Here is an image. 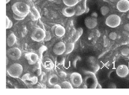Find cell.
<instances>
[{
  "label": "cell",
  "mask_w": 129,
  "mask_h": 95,
  "mask_svg": "<svg viewBox=\"0 0 129 95\" xmlns=\"http://www.w3.org/2000/svg\"><path fill=\"white\" fill-rule=\"evenodd\" d=\"M13 13L22 17H26L30 13V7L28 4L22 2H16L12 6Z\"/></svg>",
  "instance_id": "1"
},
{
  "label": "cell",
  "mask_w": 129,
  "mask_h": 95,
  "mask_svg": "<svg viewBox=\"0 0 129 95\" xmlns=\"http://www.w3.org/2000/svg\"><path fill=\"white\" fill-rule=\"evenodd\" d=\"M23 70V67L21 65L18 63H15L9 67L7 72L10 77L18 78L22 74Z\"/></svg>",
  "instance_id": "2"
},
{
  "label": "cell",
  "mask_w": 129,
  "mask_h": 95,
  "mask_svg": "<svg viewBox=\"0 0 129 95\" xmlns=\"http://www.w3.org/2000/svg\"><path fill=\"white\" fill-rule=\"evenodd\" d=\"M121 22L120 17L116 14H112L106 18L105 23L106 25L111 28H115L120 25Z\"/></svg>",
  "instance_id": "3"
},
{
  "label": "cell",
  "mask_w": 129,
  "mask_h": 95,
  "mask_svg": "<svg viewBox=\"0 0 129 95\" xmlns=\"http://www.w3.org/2000/svg\"><path fill=\"white\" fill-rule=\"evenodd\" d=\"M46 36V33L44 30L41 28H37L32 32L31 37L34 41L40 42L43 41Z\"/></svg>",
  "instance_id": "4"
},
{
  "label": "cell",
  "mask_w": 129,
  "mask_h": 95,
  "mask_svg": "<svg viewBox=\"0 0 129 95\" xmlns=\"http://www.w3.org/2000/svg\"><path fill=\"white\" fill-rule=\"evenodd\" d=\"M70 83L73 86L78 87L80 86L83 83L81 74L77 72H73L70 76Z\"/></svg>",
  "instance_id": "5"
},
{
  "label": "cell",
  "mask_w": 129,
  "mask_h": 95,
  "mask_svg": "<svg viewBox=\"0 0 129 95\" xmlns=\"http://www.w3.org/2000/svg\"><path fill=\"white\" fill-rule=\"evenodd\" d=\"M7 52L9 58L13 61L18 60L22 55L21 51L17 47L11 48L7 50Z\"/></svg>",
  "instance_id": "6"
},
{
  "label": "cell",
  "mask_w": 129,
  "mask_h": 95,
  "mask_svg": "<svg viewBox=\"0 0 129 95\" xmlns=\"http://www.w3.org/2000/svg\"><path fill=\"white\" fill-rule=\"evenodd\" d=\"M75 14L77 16H80L86 11V0H81L74 6Z\"/></svg>",
  "instance_id": "7"
},
{
  "label": "cell",
  "mask_w": 129,
  "mask_h": 95,
  "mask_svg": "<svg viewBox=\"0 0 129 95\" xmlns=\"http://www.w3.org/2000/svg\"><path fill=\"white\" fill-rule=\"evenodd\" d=\"M84 24L88 29H93L97 26L98 24L96 17L93 14L90 16L86 17L84 20Z\"/></svg>",
  "instance_id": "8"
},
{
  "label": "cell",
  "mask_w": 129,
  "mask_h": 95,
  "mask_svg": "<svg viewBox=\"0 0 129 95\" xmlns=\"http://www.w3.org/2000/svg\"><path fill=\"white\" fill-rule=\"evenodd\" d=\"M116 7L120 12H127L129 10V0H119L117 2Z\"/></svg>",
  "instance_id": "9"
},
{
  "label": "cell",
  "mask_w": 129,
  "mask_h": 95,
  "mask_svg": "<svg viewBox=\"0 0 129 95\" xmlns=\"http://www.w3.org/2000/svg\"><path fill=\"white\" fill-rule=\"evenodd\" d=\"M66 50V45L62 42L56 43L53 48L54 54L60 55L64 53Z\"/></svg>",
  "instance_id": "10"
},
{
  "label": "cell",
  "mask_w": 129,
  "mask_h": 95,
  "mask_svg": "<svg viewBox=\"0 0 129 95\" xmlns=\"http://www.w3.org/2000/svg\"><path fill=\"white\" fill-rule=\"evenodd\" d=\"M21 80L23 82L28 84L35 85L38 81V78L37 76L31 77L30 73H27L22 76Z\"/></svg>",
  "instance_id": "11"
},
{
  "label": "cell",
  "mask_w": 129,
  "mask_h": 95,
  "mask_svg": "<svg viewBox=\"0 0 129 95\" xmlns=\"http://www.w3.org/2000/svg\"><path fill=\"white\" fill-rule=\"evenodd\" d=\"M116 71L118 77L124 78L128 75L129 69L128 67L125 65H121L117 67Z\"/></svg>",
  "instance_id": "12"
},
{
  "label": "cell",
  "mask_w": 129,
  "mask_h": 95,
  "mask_svg": "<svg viewBox=\"0 0 129 95\" xmlns=\"http://www.w3.org/2000/svg\"><path fill=\"white\" fill-rule=\"evenodd\" d=\"M30 7V16L32 20L36 21L41 17L40 14L37 9L34 6V3L31 2L28 4Z\"/></svg>",
  "instance_id": "13"
},
{
  "label": "cell",
  "mask_w": 129,
  "mask_h": 95,
  "mask_svg": "<svg viewBox=\"0 0 129 95\" xmlns=\"http://www.w3.org/2000/svg\"><path fill=\"white\" fill-rule=\"evenodd\" d=\"M25 58L28 61V64L33 65L37 63L38 59V55L34 52H28L25 54Z\"/></svg>",
  "instance_id": "14"
},
{
  "label": "cell",
  "mask_w": 129,
  "mask_h": 95,
  "mask_svg": "<svg viewBox=\"0 0 129 95\" xmlns=\"http://www.w3.org/2000/svg\"><path fill=\"white\" fill-rule=\"evenodd\" d=\"M62 13L65 16L71 17L75 14V10L72 7L68 6L62 9Z\"/></svg>",
  "instance_id": "15"
},
{
  "label": "cell",
  "mask_w": 129,
  "mask_h": 95,
  "mask_svg": "<svg viewBox=\"0 0 129 95\" xmlns=\"http://www.w3.org/2000/svg\"><path fill=\"white\" fill-rule=\"evenodd\" d=\"M66 33L64 27L60 24H58L56 26L55 29V33L58 37H61L63 36Z\"/></svg>",
  "instance_id": "16"
},
{
  "label": "cell",
  "mask_w": 129,
  "mask_h": 95,
  "mask_svg": "<svg viewBox=\"0 0 129 95\" xmlns=\"http://www.w3.org/2000/svg\"><path fill=\"white\" fill-rule=\"evenodd\" d=\"M83 33V29L81 27H79L76 30L72 37V42L75 43L78 40Z\"/></svg>",
  "instance_id": "17"
},
{
  "label": "cell",
  "mask_w": 129,
  "mask_h": 95,
  "mask_svg": "<svg viewBox=\"0 0 129 95\" xmlns=\"http://www.w3.org/2000/svg\"><path fill=\"white\" fill-rule=\"evenodd\" d=\"M16 41V37L13 33H11L7 37V43L8 46L12 47L14 45Z\"/></svg>",
  "instance_id": "18"
},
{
  "label": "cell",
  "mask_w": 129,
  "mask_h": 95,
  "mask_svg": "<svg viewBox=\"0 0 129 95\" xmlns=\"http://www.w3.org/2000/svg\"><path fill=\"white\" fill-rule=\"evenodd\" d=\"M74 43L70 42L67 43L66 45V50L64 53L66 54H69L72 52L74 48Z\"/></svg>",
  "instance_id": "19"
},
{
  "label": "cell",
  "mask_w": 129,
  "mask_h": 95,
  "mask_svg": "<svg viewBox=\"0 0 129 95\" xmlns=\"http://www.w3.org/2000/svg\"><path fill=\"white\" fill-rule=\"evenodd\" d=\"M58 78L56 74H53L49 78L48 83L51 85H55L58 83Z\"/></svg>",
  "instance_id": "20"
},
{
  "label": "cell",
  "mask_w": 129,
  "mask_h": 95,
  "mask_svg": "<svg viewBox=\"0 0 129 95\" xmlns=\"http://www.w3.org/2000/svg\"><path fill=\"white\" fill-rule=\"evenodd\" d=\"M64 4L68 7L75 6L80 1V0H62Z\"/></svg>",
  "instance_id": "21"
},
{
  "label": "cell",
  "mask_w": 129,
  "mask_h": 95,
  "mask_svg": "<svg viewBox=\"0 0 129 95\" xmlns=\"http://www.w3.org/2000/svg\"><path fill=\"white\" fill-rule=\"evenodd\" d=\"M45 61L44 62V67L46 69L50 70L53 68V64L51 59L48 58L44 59Z\"/></svg>",
  "instance_id": "22"
},
{
  "label": "cell",
  "mask_w": 129,
  "mask_h": 95,
  "mask_svg": "<svg viewBox=\"0 0 129 95\" xmlns=\"http://www.w3.org/2000/svg\"><path fill=\"white\" fill-rule=\"evenodd\" d=\"M61 87L64 89H73V86L71 83L67 81H64L61 84Z\"/></svg>",
  "instance_id": "23"
},
{
  "label": "cell",
  "mask_w": 129,
  "mask_h": 95,
  "mask_svg": "<svg viewBox=\"0 0 129 95\" xmlns=\"http://www.w3.org/2000/svg\"><path fill=\"white\" fill-rule=\"evenodd\" d=\"M109 8L106 6H103L100 8V12L101 14L103 16H105L109 12Z\"/></svg>",
  "instance_id": "24"
},
{
  "label": "cell",
  "mask_w": 129,
  "mask_h": 95,
  "mask_svg": "<svg viewBox=\"0 0 129 95\" xmlns=\"http://www.w3.org/2000/svg\"><path fill=\"white\" fill-rule=\"evenodd\" d=\"M13 23L12 21L9 19V17L6 16V29H9L12 28Z\"/></svg>",
  "instance_id": "25"
},
{
  "label": "cell",
  "mask_w": 129,
  "mask_h": 95,
  "mask_svg": "<svg viewBox=\"0 0 129 95\" xmlns=\"http://www.w3.org/2000/svg\"><path fill=\"white\" fill-rule=\"evenodd\" d=\"M121 54L124 56H127L129 54V48H125L123 49L121 51Z\"/></svg>",
  "instance_id": "26"
},
{
  "label": "cell",
  "mask_w": 129,
  "mask_h": 95,
  "mask_svg": "<svg viewBox=\"0 0 129 95\" xmlns=\"http://www.w3.org/2000/svg\"><path fill=\"white\" fill-rule=\"evenodd\" d=\"M117 35L116 33L112 32L110 33L109 35V37L112 40H115L117 38Z\"/></svg>",
  "instance_id": "27"
},
{
  "label": "cell",
  "mask_w": 129,
  "mask_h": 95,
  "mask_svg": "<svg viewBox=\"0 0 129 95\" xmlns=\"http://www.w3.org/2000/svg\"><path fill=\"white\" fill-rule=\"evenodd\" d=\"M57 61L59 64L61 65L63 64L64 63V59L63 57L59 56V57H58V59H57Z\"/></svg>",
  "instance_id": "28"
},
{
  "label": "cell",
  "mask_w": 129,
  "mask_h": 95,
  "mask_svg": "<svg viewBox=\"0 0 129 95\" xmlns=\"http://www.w3.org/2000/svg\"><path fill=\"white\" fill-rule=\"evenodd\" d=\"M13 17L15 20L18 21L22 20H24L25 18V17H22L17 16V15H16L14 13L13 14Z\"/></svg>",
  "instance_id": "29"
},
{
  "label": "cell",
  "mask_w": 129,
  "mask_h": 95,
  "mask_svg": "<svg viewBox=\"0 0 129 95\" xmlns=\"http://www.w3.org/2000/svg\"><path fill=\"white\" fill-rule=\"evenodd\" d=\"M79 57H77V58L75 59L74 60V61L73 62L72 64H73V66H74V67L75 68H76L77 62L78 61V59H79Z\"/></svg>",
  "instance_id": "30"
},
{
  "label": "cell",
  "mask_w": 129,
  "mask_h": 95,
  "mask_svg": "<svg viewBox=\"0 0 129 95\" xmlns=\"http://www.w3.org/2000/svg\"><path fill=\"white\" fill-rule=\"evenodd\" d=\"M20 1H21L28 4V5L30 3H31V1H32V0H20Z\"/></svg>",
  "instance_id": "31"
},
{
  "label": "cell",
  "mask_w": 129,
  "mask_h": 95,
  "mask_svg": "<svg viewBox=\"0 0 129 95\" xmlns=\"http://www.w3.org/2000/svg\"><path fill=\"white\" fill-rule=\"evenodd\" d=\"M124 29L127 31H129V24H127L124 25Z\"/></svg>",
  "instance_id": "32"
},
{
  "label": "cell",
  "mask_w": 129,
  "mask_h": 95,
  "mask_svg": "<svg viewBox=\"0 0 129 95\" xmlns=\"http://www.w3.org/2000/svg\"><path fill=\"white\" fill-rule=\"evenodd\" d=\"M61 86L59 85V84H55L54 86V89H61Z\"/></svg>",
  "instance_id": "33"
},
{
  "label": "cell",
  "mask_w": 129,
  "mask_h": 95,
  "mask_svg": "<svg viewBox=\"0 0 129 95\" xmlns=\"http://www.w3.org/2000/svg\"><path fill=\"white\" fill-rule=\"evenodd\" d=\"M119 0H109L110 1L112 2H115L116 1H118Z\"/></svg>",
  "instance_id": "34"
},
{
  "label": "cell",
  "mask_w": 129,
  "mask_h": 95,
  "mask_svg": "<svg viewBox=\"0 0 129 95\" xmlns=\"http://www.w3.org/2000/svg\"><path fill=\"white\" fill-rule=\"evenodd\" d=\"M10 0H6V4H8L9 2H10Z\"/></svg>",
  "instance_id": "35"
},
{
  "label": "cell",
  "mask_w": 129,
  "mask_h": 95,
  "mask_svg": "<svg viewBox=\"0 0 129 95\" xmlns=\"http://www.w3.org/2000/svg\"><path fill=\"white\" fill-rule=\"evenodd\" d=\"M103 1H108L109 0H103Z\"/></svg>",
  "instance_id": "36"
},
{
  "label": "cell",
  "mask_w": 129,
  "mask_h": 95,
  "mask_svg": "<svg viewBox=\"0 0 129 95\" xmlns=\"http://www.w3.org/2000/svg\"><path fill=\"white\" fill-rule=\"evenodd\" d=\"M48 1H55V0H48Z\"/></svg>",
  "instance_id": "37"
},
{
  "label": "cell",
  "mask_w": 129,
  "mask_h": 95,
  "mask_svg": "<svg viewBox=\"0 0 129 95\" xmlns=\"http://www.w3.org/2000/svg\"><path fill=\"white\" fill-rule=\"evenodd\" d=\"M128 59H129V56H128Z\"/></svg>",
  "instance_id": "38"
}]
</instances>
